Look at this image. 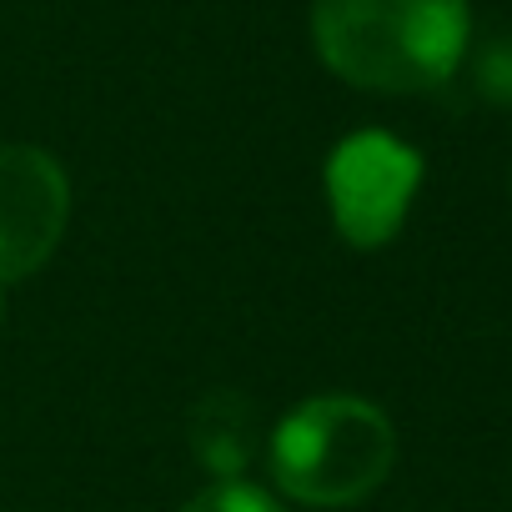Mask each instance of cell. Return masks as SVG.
<instances>
[{"mask_svg":"<svg viewBox=\"0 0 512 512\" xmlns=\"http://www.w3.org/2000/svg\"><path fill=\"white\" fill-rule=\"evenodd\" d=\"M417 181H422V161L407 141L387 131L347 136L327 161V196H332L337 231L352 246L392 241L417 196Z\"/></svg>","mask_w":512,"mask_h":512,"instance_id":"obj_3","label":"cell"},{"mask_svg":"<svg viewBox=\"0 0 512 512\" xmlns=\"http://www.w3.org/2000/svg\"><path fill=\"white\" fill-rule=\"evenodd\" d=\"M191 447L221 482H236L256 452V407L241 392H211L191 417Z\"/></svg>","mask_w":512,"mask_h":512,"instance_id":"obj_5","label":"cell"},{"mask_svg":"<svg viewBox=\"0 0 512 512\" xmlns=\"http://www.w3.org/2000/svg\"><path fill=\"white\" fill-rule=\"evenodd\" d=\"M397 432L382 407L362 397H312L292 407L272 437L277 487L307 507H347L387 482Z\"/></svg>","mask_w":512,"mask_h":512,"instance_id":"obj_2","label":"cell"},{"mask_svg":"<svg viewBox=\"0 0 512 512\" xmlns=\"http://www.w3.org/2000/svg\"><path fill=\"white\" fill-rule=\"evenodd\" d=\"M181 512H282L277 507V497L272 492H262V487H251V482H216V487H206V492H196Z\"/></svg>","mask_w":512,"mask_h":512,"instance_id":"obj_6","label":"cell"},{"mask_svg":"<svg viewBox=\"0 0 512 512\" xmlns=\"http://www.w3.org/2000/svg\"><path fill=\"white\" fill-rule=\"evenodd\" d=\"M71 221V181L41 146H0V287L51 262Z\"/></svg>","mask_w":512,"mask_h":512,"instance_id":"obj_4","label":"cell"},{"mask_svg":"<svg viewBox=\"0 0 512 512\" xmlns=\"http://www.w3.org/2000/svg\"><path fill=\"white\" fill-rule=\"evenodd\" d=\"M477 86L487 101L497 106H512V36L507 41H492L477 61Z\"/></svg>","mask_w":512,"mask_h":512,"instance_id":"obj_7","label":"cell"},{"mask_svg":"<svg viewBox=\"0 0 512 512\" xmlns=\"http://www.w3.org/2000/svg\"><path fill=\"white\" fill-rule=\"evenodd\" d=\"M467 31V0H312L322 66L382 96L442 86L467 51Z\"/></svg>","mask_w":512,"mask_h":512,"instance_id":"obj_1","label":"cell"}]
</instances>
